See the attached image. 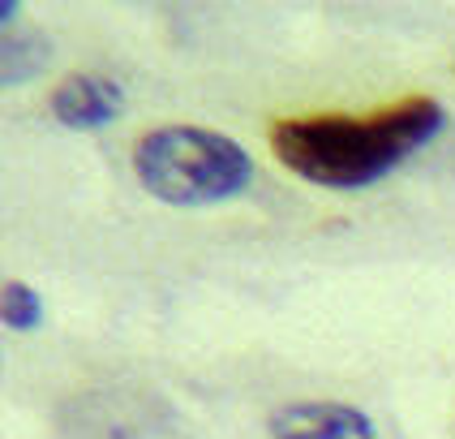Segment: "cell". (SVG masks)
<instances>
[{"label":"cell","mask_w":455,"mask_h":439,"mask_svg":"<svg viewBox=\"0 0 455 439\" xmlns=\"http://www.w3.org/2000/svg\"><path fill=\"white\" fill-rule=\"evenodd\" d=\"M447 126V108L412 95L370 117H292L271 129V151L288 173L323 190H370L395 173L412 151L434 142Z\"/></svg>","instance_id":"6da1fadb"},{"label":"cell","mask_w":455,"mask_h":439,"mask_svg":"<svg viewBox=\"0 0 455 439\" xmlns=\"http://www.w3.org/2000/svg\"><path fill=\"white\" fill-rule=\"evenodd\" d=\"M133 173L159 203L215 207L250 190L253 155L220 129L159 126L133 142Z\"/></svg>","instance_id":"7a4b0ae2"},{"label":"cell","mask_w":455,"mask_h":439,"mask_svg":"<svg viewBox=\"0 0 455 439\" xmlns=\"http://www.w3.org/2000/svg\"><path fill=\"white\" fill-rule=\"evenodd\" d=\"M271 439H379L374 418L344 401H288L267 418Z\"/></svg>","instance_id":"3957f363"},{"label":"cell","mask_w":455,"mask_h":439,"mask_svg":"<svg viewBox=\"0 0 455 439\" xmlns=\"http://www.w3.org/2000/svg\"><path fill=\"white\" fill-rule=\"evenodd\" d=\"M52 121L74 134H95V129H108L121 108H125V91L103 74H69L56 91L48 95Z\"/></svg>","instance_id":"277c9868"},{"label":"cell","mask_w":455,"mask_h":439,"mask_svg":"<svg viewBox=\"0 0 455 439\" xmlns=\"http://www.w3.org/2000/svg\"><path fill=\"white\" fill-rule=\"evenodd\" d=\"M52 44H44L39 35H13L4 39V86H22L39 69H48Z\"/></svg>","instance_id":"5b68a950"},{"label":"cell","mask_w":455,"mask_h":439,"mask_svg":"<svg viewBox=\"0 0 455 439\" xmlns=\"http://www.w3.org/2000/svg\"><path fill=\"white\" fill-rule=\"evenodd\" d=\"M0 319L9 332H35L44 323V297L26 280H9L0 293Z\"/></svg>","instance_id":"8992f818"},{"label":"cell","mask_w":455,"mask_h":439,"mask_svg":"<svg viewBox=\"0 0 455 439\" xmlns=\"http://www.w3.org/2000/svg\"><path fill=\"white\" fill-rule=\"evenodd\" d=\"M0 13H4V26H9L13 18H18V4H9V0H4V4H0Z\"/></svg>","instance_id":"52a82bcc"},{"label":"cell","mask_w":455,"mask_h":439,"mask_svg":"<svg viewBox=\"0 0 455 439\" xmlns=\"http://www.w3.org/2000/svg\"><path fill=\"white\" fill-rule=\"evenodd\" d=\"M112 439H133V435H129V427H112Z\"/></svg>","instance_id":"ba28073f"}]
</instances>
